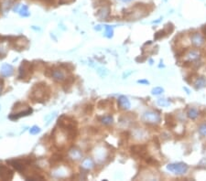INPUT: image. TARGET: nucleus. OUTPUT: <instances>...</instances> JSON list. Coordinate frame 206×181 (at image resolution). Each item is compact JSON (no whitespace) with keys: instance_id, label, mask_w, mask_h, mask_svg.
Masks as SVG:
<instances>
[{"instance_id":"nucleus-30","label":"nucleus","mask_w":206,"mask_h":181,"mask_svg":"<svg viewBox=\"0 0 206 181\" xmlns=\"http://www.w3.org/2000/svg\"><path fill=\"white\" fill-rule=\"evenodd\" d=\"M0 11H1V5H0Z\"/></svg>"},{"instance_id":"nucleus-1","label":"nucleus","mask_w":206,"mask_h":181,"mask_svg":"<svg viewBox=\"0 0 206 181\" xmlns=\"http://www.w3.org/2000/svg\"><path fill=\"white\" fill-rule=\"evenodd\" d=\"M58 125L67 134L70 140H74L76 138L77 122L75 119L67 115H61L58 120Z\"/></svg>"},{"instance_id":"nucleus-11","label":"nucleus","mask_w":206,"mask_h":181,"mask_svg":"<svg viewBox=\"0 0 206 181\" xmlns=\"http://www.w3.org/2000/svg\"><path fill=\"white\" fill-rule=\"evenodd\" d=\"M14 72V69L11 65H8V64H5L3 65L2 69H1V74L5 77H7V76H11Z\"/></svg>"},{"instance_id":"nucleus-9","label":"nucleus","mask_w":206,"mask_h":181,"mask_svg":"<svg viewBox=\"0 0 206 181\" xmlns=\"http://www.w3.org/2000/svg\"><path fill=\"white\" fill-rule=\"evenodd\" d=\"M52 77H53V79L56 82H63V81H65V75H64L63 71L60 69L53 70Z\"/></svg>"},{"instance_id":"nucleus-7","label":"nucleus","mask_w":206,"mask_h":181,"mask_svg":"<svg viewBox=\"0 0 206 181\" xmlns=\"http://www.w3.org/2000/svg\"><path fill=\"white\" fill-rule=\"evenodd\" d=\"M14 44H13V47L17 49H22L24 48H26L28 44H29V40L25 38V37H17L15 38V41H13Z\"/></svg>"},{"instance_id":"nucleus-12","label":"nucleus","mask_w":206,"mask_h":181,"mask_svg":"<svg viewBox=\"0 0 206 181\" xmlns=\"http://www.w3.org/2000/svg\"><path fill=\"white\" fill-rule=\"evenodd\" d=\"M118 104L122 109H125V110L130 108V102L126 96H121L118 99Z\"/></svg>"},{"instance_id":"nucleus-24","label":"nucleus","mask_w":206,"mask_h":181,"mask_svg":"<svg viewBox=\"0 0 206 181\" xmlns=\"http://www.w3.org/2000/svg\"><path fill=\"white\" fill-rule=\"evenodd\" d=\"M199 132L202 136H206V125H204L200 127Z\"/></svg>"},{"instance_id":"nucleus-13","label":"nucleus","mask_w":206,"mask_h":181,"mask_svg":"<svg viewBox=\"0 0 206 181\" xmlns=\"http://www.w3.org/2000/svg\"><path fill=\"white\" fill-rule=\"evenodd\" d=\"M109 13H110V8L109 6H103L102 9H100L97 13V17L101 19H104L106 18L108 16H109Z\"/></svg>"},{"instance_id":"nucleus-17","label":"nucleus","mask_w":206,"mask_h":181,"mask_svg":"<svg viewBox=\"0 0 206 181\" xmlns=\"http://www.w3.org/2000/svg\"><path fill=\"white\" fill-rule=\"evenodd\" d=\"M198 111L195 109V108H192V109H190L189 110V112H188V116L191 118V119H195L197 116H198Z\"/></svg>"},{"instance_id":"nucleus-2","label":"nucleus","mask_w":206,"mask_h":181,"mask_svg":"<svg viewBox=\"0 0 206 181\" xmlns=\"http://www.w3.org/2000/svg\"><path fill=\"white\" fill-rule=\"evenodd\" d=\"M51 96V90L44 83L35 84L29 93V98L34 102H43Z\"/></svg>"},{"instance_id":"nucleus-29","label":"nucleus","mask_w":206,"mask_h":181,"mask_svg":"<svg viewBox=\"0 0 206 181\" xmlns=\"http://www.w3.org/2000/svg\"><path fill=\"white\" fill-rule=\"evenodd\" d=\"M2 83H0V92H1V90H2V85H1Z\"/></svg>"},{"instance_id":"nucleus-6","label":"nucleus","mask_w":206,"mask_h":181,"mask_svg":"<svg viewBox=\"0 0 206 181\" xmlns=\"http://www.w3.org/2000/svg\"><path fill=\"white\" fill-rule=\"evenodd\" d=\"M131 153L135 156H138L141 158H147L148 152H147V147L146 145H134L131 147Z\"/></svg>"},{"instance_id":"nucleus-23","label":"nucleus","mask_w":206,"mask_h":181,"mask_svg":"<svg viewBox=\"0 0 206 181\" xmlns=\"http://www.w3.org/2000/svg\"><path fill=\"white\" fill-rule=\"evenodd\" d=\"M29 132H30L31 135H37V134H39V133L41 132V129H40V127H38V126H32V127L30 128Z\"/></svg>"},{"instance_id":"nucleus-15","label":"nucleus","mask_w":206,"mask_h":181,"mask_svg":"<svg viewBox=\"0 0 206 181\" xmlns=\"http://www.w3.org/2000/svg\"><path fill=\"white\" fill-rule=\"evenodd\" d=\"M192 42H193V44H195L196 46H200L201 44H203L204 40H203V38L201 37V35H199V34H195V35L192 36Z\"/></svg>"},{"instance_id":"nucleus-4","label":"nucleus","mask_w":206,"mask_h":181,"mask_svg":"<svg viewBox=\"0 0 206 181\" xmlns=\"http://www.w3.org/2000/svg\"><path fill=\"white\" fill-rule=\"evenodd\" d=\"M34 161L33 158H21V159H13L7 161V164H10L13 168H15L17 171L23 172L28 168V167Z\"/></svg>"},{"instance_id":"nucleus-16","label":"nucleus","mask_w":206,"mask_h":181,"mask_svg":"<svg viewBox=\"0 0 206 181\" xmlns=\"http://www.w3.org/2000/svg\"><path fill=\"white\" fill-rule=\"evenodd\" d=\"M70 156H72V158L73 159H80L81 156H82V154L79 150H76V149H72L71 150L70 152Z\"/></svg>"},{"instance_id":"nucleus-26","label":"nucleus","mask_w":206,"mask_h":181,"mask_svg":"<svg viewBox=\"0 0 206 181\" xmlns=\"http://www.w3.org/2000/svg\"><path fill=\"white\" fill-rule=\"evenodd\" d=\"M41 1H42L43 3L48 4V5H52L54 3V0H41Z\"/></svg>"},{"instance_id":"nucleus-25","label":"nucleus","mask_w":206,"mask_h":181,"mask_svg":"<svg viewBox=\"0 0 206 181\" xmlns=\"http://www.w3.org/2000/svg\"><path fill=\"white\" fill-rule=\"evenodd\" d=\"M162 91H163V89H162V88H160V87H156V88H154V89L152 90V93H153V94H160Z\"/></svg>"},{"instance_id":"nucleus-20","label":"nucleus","mask_w":206,"mask_h":181,"mask_svg":"<svg viewBox=\"0 0 206 181\" xmlns=\"http://www.w3.org/2000/svg\"><path fill=\"white\" fill-rule=\"evenodd\" d=\"M18 12H19L20 16H22V17H28V16H29V8H28L27 6H22L21 8H20V10Z\"/></svg>"},{"instance_id":"nucleus-27","label":"nucleus","mask_w":206,"mask_h":181,"mask_svg":"<svg viewBox=\"0 0 206 181\" xmlns=\"http://www.w3.org/2000/svg\"><path fill=\"white\" fill-rule=\"evenodd\" d=\"M138 83H149V82H147V81H139Z\"/></svg>"},{"instance_id":"nucleus-5","label":"nucleus","mask_w":206,"mask_h":181,"mask_svg":"<svg viewBox=\"0 0 206 181\" xmlns=\"http://www.w3.org/2000/svg\"><path fill=\"white\" fill-rule=\"evenodd\" d=\"M168 170L175 173V174H184L188 170V166L184 163H175V164H170L167 167Z\"/></svg>"},{"instance_id":"nucleus-28","label":"nucleus","mask_w":206,"mask_h":181,"mask_svg":"<svg viewBox=\"0 0 206 181\" xmlns=\"http://www.w3.org/2000/svg\"><path fill=\"white\" fill-rule=\"evenodd\" d=\"M122 2H124V3H128V2H131L132 0H121Z\"/></svg>"},{"instance_id":"nucleus-18","label":"nucleus","mask_w":206,"mask_h":181,"mask_svg":"<svg viewBox=\"0 0 206 181\" xmlns=\"http://www.w3.org/2000/svg\"><path fill=\"white\" fill-rule=\"evenodd\" d=\"M94 167V164H93V161L89 158L85 159L83 163V168H86V169H90Z\"/></svg>"},{"instance_id":"nucleus-31","label":"nucleus","mask_w":206,"mask_h":181,"mask_svg":"<svg viewBox=\"0 0 206 181\" xmlns=\"http://www.w3.org/2000/svg\"><path fill=\"white\" fill-rule=\"evenodd\" d=\"M0 39H2V38H1V37H0Z\"/></svg>"},{"instance_id":"nucleus-3","label":"nucleus","mask_w":206,"mask_h":181,"mask_svg":"<svg viewBox=\"0 0 206 181\" xmlns=\"http://www.w3.org/2000/svg\"><path fill=\"white\" fill-rule=\"evenodd\" d=\"M33 71H34V65L32 63H30L29 61L24 60L19 67L18 79L19 80H24V81L27 82L31 77V74H32Z\"/></svg>"},{"instance_id":"nucleus-8","label":"nucleus","mask_w":206,"mask_h":181,"mask_svg":"<svg viewBox=\"0 0 206 181\" xmlns=\"http://www.w3.org/2000/svg\"><path fill=\"white\" fill-rule=\"evenodd\" d=\"M144 119L148 122V123H158L160 121V116L155 113L152 112H149V113H146L144 114Z\"/></svg>"},{"instance_id":"nucleus-19","label":"nucleus","mask_w":206,"mask_h":181,"mask_svg":"<svg viewBox=\"0 0 206 181\" xmlns=\"http://www.w3.org/2000/svg\"><path fill=\"white\" fill-rule=\"evenodd\" d=\"M101 122L104 125H111L113 123V117L111 115H105L101 118Z\"/></svg>"},{"instance_id":"nucleus-10","label":"nucleus","mask_w":206,"mask_h":181,"mask_svg":"<svg viewBox=\"0 0 206 181\" xmlns=\"http://www.w3.org/2000/svg\"><path fill=\"white\" fill-rule=\"evenodd\" d=\"M32 113V109L30 108V107H29L26 111H24V112H20V113H18V114H10L9 115V118L11 119V120H17V119H18V118H20V117H22V116H26V115H29V114H30Z\"/></svg>"},{"instance_id":"nucleus-21","label":"nucleus","mask_w":206,"mask_h":181,"mask_svg":"<svg viewBox=\"0 0 206 181\" xmlns=\"http://www.w3.org/2000/svg\"><path fill=\"white\" fill-rule=\"evenodd\" d=\"M195 85H196V87H197V88H199V89H201V88L204 87V86L206 85L205 80H204V78H200V79L197 81V83H195Z\"/></svg>"},{"instance_id":"nucleus-22","label":"nucleus","mask_w":206,"mask_h":181,"mask_svg":"<svg viewBox=\"0 0 206 181\" xmlns=\"http://www.w3.org/2000/svg\"><path fill=\"white\" fill-rule=\"evenodd\" d=\"M105 36L107 38H111L113 36V29L109 26H105Z\"/></svg>"},{"instance_id":"nucleus-14","label":"nucleus","mask_w":206,"mask_h":181,"mask_svg":"<svg viewBox=\"0 0 206 181\" xmlns=\"http://www.w3.org/2000/svg\"><path fill=\"white\" fill-rule=\"evenodd\" d=\"M62 158H63V156H62L61 154H60V153H56V154L52 155L50 162H51V164H52V166H54V165H57L58 163H60V162L62 160Z\"/></svg>"}]
</instances>
